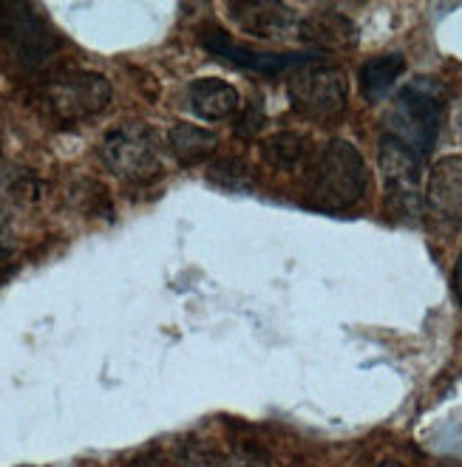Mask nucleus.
I'll use <instances>...</instances> for the list:
<instances>
[{"label": "nucleus", "mask_w": 462, "mask_h": 467, "mask_svg": "<svg viewBox=\"0 0 462 467\" xmlns=\"http://www.w3.org/2000/svg\"><path fill=\"white\" fill-rule=\"evenodd\" d=\"M446 91L440 82L431 77H417L394 97L383 119V136L425 159L437 142Z\"/></svg>", "instance_id": "f257e3e1"}, {"label": "nucleus", "mask_w": 462, "mask_h": 467, "mask_svg": "<svg viewBox=\"0 0 462 467\" xmlns=\"http://www.w3.org/2000/svg\"><path fill=\"white\" fill-rule=\"evenodd\" d=\"M366 164L355 145L332 140L310 164V202L323 210L352 207L366 190Z\"/></svg>", "instance_id": "f03ea898"}, {"label": "nucleus", "mask_w": 462, "mask_h": 467, "mask_svg": "<svg viewBox=\"0 0 462 467\" xmlns=\"http://www.w3.org/2000/svg\"><path fill=\"white\" fill-rule=\"evenodd\" d=\"M105 168L128 184H151L165 173V145L156 128L128 122L105 136L100 148Z\"/></svg>", "instance_id": "7ed1b4c3"}, {"label": "nucleus", "mask_w": 462, "mask_h": 467, "mask_svg": "<svg viewBox=\"0 0 462 467\" xmlns=\"http://www.w3.org/2000/svg\"><path fill=\"white\" fill-rule=\"evenodd\" d=\"M0 46L15 68L37 71L58 54L60 37L35 6L4 4L0 6Z\"/></svg>", "instance_id": "20e7f679"}, {"label": "nucleus", "mask_w": 462, "mask_h": 467, "mask_svg": "<svg viewBox=\"0 0 462 467\" xmlns=\"http://www.w3.org/2000/svg\"><path fill=\"white\" fill-rule=\"evenodd\" d=\"M37 99L58 122H83L105 111L111 102V82L91 71H60L40 82Z\"/></svg>", "instance_id": "39448f33"}, {"label": "nucleus", "mask_w": 462, "mask_h": 467, "mask_svg": "<svg viewBox=\"0 0 462 467\" xmlns=\"http://www.w3.org/2000/svg\"><path fill=\"white\" fill-rule=\"evenodd\" d=\"M420 168L423 159L417 153L397 145L389 136L380 140V171H383L386 207L397 222H417L423 215Z\"/></svg>", "instance_id": "423d86ee"}, {"label": "nucleus", "mask_w": 462, "mask_h": 467, "mask_svg": "<svg viewBox=\"0 0 462 467\" xmlns=\"http://www.w3.org/2000/svg\"><path fill=\"white\" fill-rule=\"evenodd\" d=\"M423 218L428 230L448 241L462 227V156H443L434 161L425 182Z\"/></svg>", "instance_id": "0eeeda50"}, {"label": "nucleus", "mask_w": 462, "mask_h": 467, "mask_svg": "<svg viewBox=\"0 0 462 467\" xmlns=\"http://www.w3.org/2000/svg\"><path fill=\"white\" fill-rule=\"evenodd\" d=\"M289 99L304 117L332 122L346 108V77L332 66H301L289 77Z\"/></svg>", "instance_id": "6e6552de"}, {"label": "nucleus", "mask_w": 462, "mask_h": 467, "mask_svg": "<svg viewBox=\"0 0 462 467\" xmlns=\"http://www.w3.org/2000/svg\"><path fill=\"white\" fill-rule=\"evenodd\" d=\"M202 46L213 54L236 68H247V71H258V74H278L287 71L298 63H312V54H269V51H250L238 46L236 40L227 37L225 29L219 26H210V29L199 32Z\"/></svg>", "instance_id": "1a4fd4ad"}, {"label": "nucleus", "mask_w": 462, "mask_h": 467, "mask_svg": "<svg viewBox=\"0 0 462 467\" xmlns=\"http://www.w3.org/2000/svg\"><path fill=\"white\" fill-rule=\"evenodd\" d=\"M227 12L241 26V32L253 37H281L295 26L292 9L276 0H244V4H230Z\"/></svg>", "instance_id": "9d476101"}, {"label": "nucleus", "mask_w": 462, "mask_h": 467, "mask_svg": "<svg viewBox=\"0 0 462 467\" xmlns=\"http://www.w3.org/2000/svg\"><path fill=\"white\" fill-rule=\"evenodd\" d=\"M187 99H190V108H194V114L207 119V122H222V119L233 117L236 108H238L236 88L230 86V82L215 79V77H205V79L190 82Z\"/></svg>", "instance_id": "9b49d317"}, {"label": "nucleus", "mask_w": 462, "mask_h": 467, "mask_svg": "<svg viewBox=\"0 0 462 467\" xmlns=\"http://www.w3.org/2000/svg\"><path fill=\"white\" fill-rule=\"evenodd\" d=\"M310 153H312L310 140H304L301 133H292V130L269 133L261 142V159L278 173H295V171H301L304 164H312Z\"/></svg>", "instance_id": "f8f14e48"}, {"label": "nucleus", "mask_w": 462, "mask_h": 467, "mask_svg": "<svg viewBox=\"0 0 462 467\" xmlns=\"http://www.w3.org/2000/svg\"><path fill=\"white\" fill-rule=\"evenodd\" d=\"M168 145L179 164H196L215 153V148H219V136L207 128L179 122L168 130Z\"/></svg>", "instance_id": "ddd939ff"}, {"label": "nucleus", "mask_w": 462, "mask_h": 467, "mask_svg": "<svg viewBox=\"0 0 462 467\" xmlns=\"http://www.w3.org/2000/svg\"><path fill=\"white\" fill-rule=\"evenodd\" d=\"M405 68V60L400 57V54H383V57H374L369 60L363 68H361V94L369 99V102H377V99H383L392 88H394V82L400 79Z\"/></svg>", "instance_id": "4468645a"}, {"label": "nucleus", "mask_w": 462, "mask_h": 467, "mask_svg": "<svg viewBox=\"0 0 462 467\" xmlns=\"http://www.w3.org/2000/svg\"><path fill=\"white\" fill-rule=\"evenodd\" d=\"M301 37L320 48H346L355 43V26L341 15H315L304 20Z\"/></svg>", "instance_id": "2eb2a0df"}, {"label": "nucleus", "mask_w": 462, "mask_h": 467, "mask_svg": "<svg viewBox=\"0 0 462 467\" xmlns=\"http://www.w3.org/2000/svg\"><path fill=\"white\" fill-rule=\"evenodd\" d=\"M210 179L230 190H247L253 184V173L241 159H219L210 164Z\"/></svg>", "instance_id": "dca6fc26"}, {"label": "nucleus", "mask_w": 462, "mask_h": 467, "mask_svg": "<svg viewBox=\"0 0 462 467\" xmlns=\"http://www.w3.org/2000/svg\"><path fill=\"white\" fill-rule=\"evenodd\" d=\"M219 467H273V464H269V459H267L261 451L241 445V448L230 451V453L222 459Z\"/></svg>", "instance_id": "f3484780"}, {"label": "nucleus", "mask_w": 462, "mask_h": 467, "mask_svg": "<svg viewBox=\"0 0 462 467\" xmlns=\"http://www.w3.org/2000/svg\"><path fill=\"white\" fill-rule=\"evenodd\" d=\"M261 128H264V114H261V108H258V105H250L247 111H244V117L238 119L236 133L244 136V140H250V136H256Z\"/></svg>", "instance_id": "a211bd4d"}, {"label": "nucleus", "mask_w": 462, "mask_h": 467, "mask_svg": "<svg viewBox=\"0 0 462 467\" xmlns=\"http://www.w3.org/2000/svg\"><path fill=\"white\" fill-rule=\"evenodd\" d=\"M454 292H457L459 304H462V255L457 258V266H454Z\"/></svg>", "instance_id": "6ab92c4d"}, {"label": "nucleus", "mask_w": 462, "mask_h": 467, "mask_svg": "<svg viewBox=\"0 0 462 467\" xmlns=\"http://www.w3.org/2000/svg\"><path fill=\"white\" fill-rule=\"evenodd\" d=\"M377 467H405V464H400V462H392V459H389V462H380Z\"/></svg>", "instance_id": "aec40b11"}, {"label": "nucleus", "mask_w": 462, "mask_h": 467, "mask_svg": "<svg viewBox=\"0 0 462 467\" xmlns=\"http://www.w3.org/2000/svg\"><path fill=\"white\" fill-rule=\"evenodd\" d=\"M4 264H6V250L0 246V269H4Z\"/></svg>", "instance_id": "412c9836"}]
</instances>
